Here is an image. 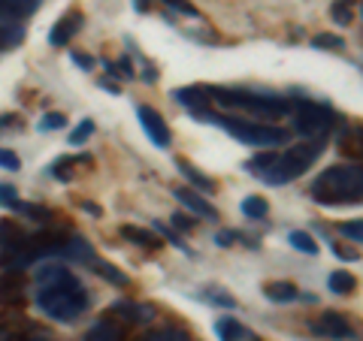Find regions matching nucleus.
<instances>
[{"label":"nucleus","mask_w":363,"mask_h":341,"mask_svg":"<svg viewBox=\"0 0 363 341\" xmlns=\"http://www.w3.org/2000/svg\"><path fill=\"white\" fill-rule=\"evenodd\" d=\"M0 341H13V329L4 326V323H0Z\"/></svg>","instance_id":"49530a36"},{"label":"nucleus","mask_w":363,"mask_h":341,"mask_svg":"<svg viewBox=\"0 0 363 341\" xmlns=\"http://www.w3.org/2000/svg\"><path fill=\"white\" fill-rule=\"evenodd\" d=\"M64 124H67L64 112H45V115L40 118V124H37V130H43V133H52V130H61Z\"/></svg>","instance_id":"7c9ffc66"},{"label":"nucleus","mask_w":363,"mask_h":341,"mask_svg":"<svg viewBox=\"0 0 363 341\" xmlns=\"http://www.w3.org/2000/svg\"><path fill=\"white\" fill-rule=\"evenodd\" d=\"M79 206H82L85 212H91V214H100V209L94 206V202H79Z\"/></svg>","instance_id":"3c124183"},{"label":"nucleus","mask_w":363,"mask_h":341,"mask_svg":"<svg viewBox=\"0 0 363 341\" xmlns=\"http://www.w3.org/2000/svg\"><path fill=\"white\" fill-rule=\"evenodd\" d=\"M321 151H324V142L321 139H309V142L291 145L285 154L276 157V163H272L260 178H264L269 187H281V185H288V181L300 178L306 169H309L318 161V157H321Z\"/></svg>","instance_id":"39448f33"},{"label":"nucleus","mask_w":363,"mask_h":341,"mask_svg":"<svg viewBox=\"0 0 363 341\" xmlns=\"http://www.w3.org/2000/svg\"><path fill=\"white\" fill-rule=\"evenodd\" d=\"M179 173L185 175V178L191 181V185H194V187L206 190V193H215V181H212V178H206V175L200 173V169H194V166H191L188 161H179Z\"/></svg>","instance_id":"4be33fe9"},{"label":"nucleus","mask_w":363,"mask_h":341,"mask_svg":"<svg viewBox=\"0 0 363 341\" xmlns=\"http://www.w3.org/2000/svg\"><path fill=\"white\" fill-rule=\"evenodd\" d=\"M330 251L339 257V260H345V263H354V260H360V251H354V248H342V245H330Z\"/></svg>","instance_id":"ea45409f"},{"label":"nucleus","mask_w":363,"mask_h":341,"mask_svg":"<svg viewBox=\"0 0 363 341\" xmlns=\"http://www.w3.org/2000/svg\"><path fill=\"white\" fill-rule=\"evenodd\" d=\"M309 193L321 206H357V202H363V163L327 166L312 181Z\"/></svg>","instance_id":"f03ea898"},{"label":"nucleus","mask_w":363,"mask_h":341,"mask_svg":"<svg viewBox=\"0 0 363 341\" xmlns=\"http://www.w3.org/2000/svg\"><path fill=\"white\" fill-rule=\"evenodd\" d=\"M70 58H73V64H76V67H82V70H91V67H94V58H91V54L70 52Z\"/></svg>","instance_id":"c03bdc74"},{"label":"nucleus","mask_w":363,"mask_h":341,"mask_svg":"<svg viewBox=\"0 0 363 341\" xmlns=\"http://www.w3.org/2000/svg\"><path fill=\"white\" fill-rule=\"evenodd\" d=\"M339 233H342L345 238H351V242L363 245V221H342L339 224Z\"/></svg>","instance_id":"72a5a7b5"},{"label":"nucleus","mask_w":363,"mask_h":341,"mask_svg":"<svg viewBox=\"0 0 363 341\" xmlns=\"http://www.w3.org/2000/svg\"><path fill=\"white\" fill-rule=\"evenodd\" d=\"M206 299H209V302H215V305H224V308H233V305H236L230 296H221L218 290H206Z\"/></svg>","instance_id":"37998d69"},{"label":"nucleus","mask_w":363,"mask_h":341,"mask_svg":"<svg viewBox=\"0 0 363 341\" xmlns=\"http://www.w3.org/2000/svg\"><path fill=\"white\" fill-rule=\"evenodd\" d=\"M330 16H333L336 25H351V0H336Z\"/></svg>","instance_id":"f704fd0d"},{"label":"nucleus","mask_w":363,"mask_h":341,"mask_svg":"<svg viewBox=\"0 0 363 341\" xmlns=\"http://www.w3.org/2000/svg\"><path fill=\"white\" fill-rule=\"evenodd\" d=\"M85 341H124V326L118 320H112L106 314L100 323H94L85 333Z\"/></svg>","instance_id":"2eb2a0df"},{"label":"nucleus","mask_w":363,"mask_h":341,"mask_svg":"<svg viewBox=\"0 0 363 341\" xmlns=\"http://www.w3.org/2000/svg\"><path fill=\"white\" fill-rule=\"evenodd\" d=\"M173 197H176L185 209H191L194 214H200V218H209V221H218V218H221L218 209H215L206 197H200L197 190H191V187H176V190H173Z\"/></svg>","instance_id":"9d476101"},{"label":"nucleus","mask_w":363,"mask_h":341,"mask_svg":"<svg viewBox=\"0 0 363 341\" xmlns=\"http://www.w3.org/2000/svg\"><path fill=\"white\" fill-rule=\"evenodd\" d=\"M121 236L128 238V242H136L140 248H149V251H155V248H161V236H157L155 230H143V226H130V224H124V226H121Z\"/></svg>","instance_id":"f3484780"},{"label":"nucleus","mask_w":363,"mask_h":341,"mask_svg":"<svg viewBox=\"0 0 363 341\" xmlns=\"http://www.w3.org/2000/svg\"><path fill=\"white\" fill-rule=\"evenodd\" d=\"M33 9H37V0H0V18L4 21L28 18Z\"/></svg>","instance_id":"a211bd4d"},{"label":"nucleus","mask_w":363,"mask_h":341,"mask_svg":"<svg viewBox=\"0 0 363 341\" xmlns=\"http://www.w3.org/2000/svg\"><path fill=\"white\" fill-rule=\"evenodd\" d=\"M315 329V335H324V338H348L351 335V326L342 314H336V311H327L321 314L318 320L312 323Z\"/></svg>","instance_id":"f8f14e48"},{"label":"nucleus","mask_w":363,"mask_h":341,"mask_svg":"<svg viewBox=\"0 0 363 341\" xmlns=\"http://www.w3.org/2000/svg\"><path fill=\"white\" fill-rule=\"evenodd\" d=\"M33 290L37 308L58 323H73L88 308V293L67 266L43 263L33 275Z\"/></svg>","instance_id":"f257e3e1"},{"label":"nucleus","mask_w":363,"mask_h":341,"mask_svg":"<svg viewBox=\"0 0 363 341\" xmlns=\"http://www.w3.org/2000/svg\"><path fill=\"white\" fill-rule=\"evenodd\" d=\"M242 214H245V218H252V221L267 218V214H269V202L264 197H245L242 200Z\"/></svg>","instance_id":"a878e982"},{"label":"nucleus","mask_w":363,"mask_h":341,"mask_svg":"<svg viewBox=\"0 0 363 341\" xmlns=\"http://www.w3.org/2000/svg\"><path fill=\"white\" fill-rule=\"evenodd\" d=\"M294 127H297V133H303L306 139H318V136H324L333 127V112L321 103L303 100V103L294 109Z\"/></svg>","instance_id":"423d86ee"},{"label":"nucleus","mask_w":363,"mask_h":341,"mask_svg":"<svg viewBox=\"0 0 363 341\" xmlns=\"http://www.w3.org/2000/svg\"><path fill=\"white\" fill-rule=\"evenodd\" d=\"M264 296L269 302H294L300 296V290L294 287L291 281H269V284H264Z\"/></svg>","instance_id":"aec40b11"},{"label":"nucleus","mask_w":363,"mask_h":341,"mask_svg":"<svg viewBox=\"0 0 363 341\" xmlns=\"http://www.w3.org/2000/svg\"><path fill=\"white\" fill-rule=\"evenodd\" d=\"M25 238L28 233L16 221H9V218L0 221V269H9V263L18 257L21 245H25Z\"/></svg>","instance_id":"0eeeda50"},{"label":"nucleus","mask_w":363,"mask_h":341,"mask_svg":"<svg viewBox=\"0 0 363 341\" xmlns=\"http://www.w3.org/2000/svg\"><path fill=\"white\" fill-rule=\"evenodd\" d=\"M215 333H218L221 341H242V338H248V329L236 320V317H221V320L215 323Z\"/></svg>","instance_id":"412c9836"},{"label":"nucleus","mask_w":363,"mask_h":341,"mask_svg":"<svg viewBox=\"0 0 363 341\" xmlns=\"http://www.w3.org/2000/svg\"><path fill=\"white\" fill-rule=\"evenodd\" d=\"M164 4L173 9V13H182V16H188V18H200L197 6H191V0H164Z\"/></svg>","instance_id":"e433bc0d"},{"label":"nucleus","mask_w":363,"mask_h":341,"mask_svg":"<svg viewBox=\"0 0 363 341\" xmlns=\"http://www.w3.org/2000/svg\"><path fill=\"white\" fill-rule=\"evenodd\" d=\"M61 254L67 260H73V263H85V266H91L97 260L94 248H91V242H88V238H82V236H70V238H67V245H64Z\"/></svg>","instance_id":"4468645a"},{"label":"nucleus","mask_w":363,"mask_h":341,"mask_svg":"<svg viewBox=\"0 0 363 341\" xmlns=\"http://www.w3.org/2000/svg\"><path fill=\"white\" fill-rule=\"evenodd\" d=\"M140 341H191V335L179 326H164V329H155V333L143 335Z\"/></svg>","instance_id":"bb28decb"},{"label":"nucleus","mask_w":363,"mask_h":341,"mask_svg":"<svg viewBox=\"0 0 363 341\" xmlns=\"http://www.w3.org/2000/svg\"><path fill=\"white\" fill-rule=\"evenodd\" d=\"M212 94V103H221L227 109H240L248 112L255 118H264V121H276V118H285L291 112V103L281 100L276 94H260V91H245V88H209Z\"/></svg>","instance_id":"20e7f679"},{"label":"nucleus","mask_w":363,"mask_h":341,"mask_svg":"<svg viewBox=\"0 0 363 341\" xmlns=\"http://www.w3.org/2000/svg\"><path fill=\"white\" fill-rule=\"evenodd\" d=\"M79 28H82V13H79V9H70L67 16H61L58 21H55V28L49 33V42L55 45V49H61V45H67L76 37Z\"/></svg>","instance_id":"1a4fd4ad"},{"label":"nucleus","mask_w":363,"mask_h":341,"mask_svg":"<svg viewBox=\"0 0 363 341\" xmlns=\"http://www.w3.org/2000/svg\"><path fill=\"white\" fill-rule=\"evenodd\" d=\"M288 242L297 248V251H303V254H312V257L318 254V242H315L309 233H303V230H294V233L288 236Z\"/></svg>","instance_id":"c756f323"},{"label":"nucleus","mask_w":363,"mask_h":341,"mask_svg":"<svg viewBox=\"0 0 363 341\" xmlns=\"http://www.w3.org/2000/svg\"><path fill=\"white\" fill-rule=\"evenodd\" d=\"M100 88L112 91V94H121V88H118V85H112V82H106V79H100Z\"/></svg>","instance_id":"09e8293b"},{"label":"nucleus","mask_w":363,"mask_h":341,"mask_svg":"<svg viewBox=\"0 0 363 341\" xmlns=\"http://www.w3.org/2000/svg\"><path fill=\"white\" fill-rule=\"evenodd\" d=\"M0 202H4L6 209H13L16 202H18V197H16V187H13V185H0Z\"/></svg>","instance_id":"a19ab883"},{"label":"nucleus","mask_w":363,"mask_h":341,"mask_svg":"<svg viewBox=\"0 0 363 341\" xmlns=\"http://www.w3.org/2000/svg\"><path fill=\"white\" fill-rule=\"evenodd\" d=\"M312 45L315 49H345V40L336 33H318V37H312Z\"/></svg>","instance_id":"2f4dec72"},{"label":"nucleus","mask_w":363,"mask_h":341,"mask_svg":"<svg viewBox=\"0 0 363 341\" xmlns=\"http://www.w3.org/2000/svg\"><path fill=\"white\" fill-rule=\"evenodd\" d=\"M236 238H240V233H233V230H218V233H215V242H218L221 248H230Z\"/></svg>","instance_id":"79ce46f5"},{"label":"nucleus","mask_w":363,"mask_h":341,"mask_svg":"<svg viewBox=\"0 0 363 341\" xmlns=\"http://www.w3.org/2000/svg\"><path fill=\"white\" fill-rule=\"evenodd\" d=\"M0 166H4V169H9V173H16V169H21L18 154H16V151H6V149H0Z\"/></svg>","instance_id":"58836bf2"},{"label":"nucleus","mask_w":363,"mask_h":341,"mask_svg":"<svg viewBox=\"0 0 363 341\" xmlns=\"http://www.w3.org/2000/svg\"><path fill=\"white\" fill-rule=\"evenodd\" d=\"M21 40H25V28L13 25V21H4V25H0V52L9 49V45H18Z\"/></svg>","instance_id":"c85d7f7f"},{"label":"nucleus","mask_w":363,"mask_h":341,"mask_svg":"<svg viewBox=\"0 0 363 341\" xmlns=\"http://www.w3.org/2000/svg\"><path fill=\"white\" fill-rule=\"evenodd\" d=\"M194 118L203 121V124H215L240 139L245 145H255V149H276V145H285L291 139V133L285 127H272V124H255L248 118H236V115H221V112H194Z\"/></svg>","instance_id":"7ed1b4c3"},{"label":"nucleus","mask_w":363,"mask_h":341,"mask_svg":"<svg viewBox=\"0 0 363 341\" xmlns=\"http://www.w3.org/2000/svg\"><path fill=\"white\" fill-rule=\"evenodd\" d=\"M85 161H88V157H61V161H55V163L49 166V173L58 178V181H70V178H73L70 169H73L76 163H85Z\"/></svg>","instance_id":"cd10ccee"},{"label":"nucleus","mask_w":363,"mask_h":341,"mask_svg":"<svg viewBox=\"0 0 363 341\" xmlns=\"http://www.w3.org/2000/svg\"><path fill=\"white\" fill-rule=\"evenodd\" d=\"M143 82H149V85L155 82V70H152L149 64H145V70H143Z\"/></svg>","instance_id":"de8ad7c7"},{"label":"nucleus","mask_w":363,"mask_h":341,"mask_svg":"<svg viewBox=\"0 0 363 341\" xmlns=\"http://www.w3.org/2000/svg\"><path fill=\"white\" fill-rule=\"evenodd\" d=\"M169 221H173V226H176V230H185V233H191V230H194V226H197L194 214H188V212H176V214H173V218H169Z\"/></svg>","instance_id":"4c0bfd02"},{"label":"nucleus","mask_w":363,"mask_h":341,"mask_svg":"<svg viewBox=\"0 0 363 341\" xmlns=\"http://www.w3.org/2000/svg\"><path fill=\"white\" fill-rule=\"evenodd\" d=\"M327 287H330V293H339V296H345V293H351L357 287V281H354V275L351 272H333L330 278H327Z\"/></svg>","instance_id":"b1692460"},{"label":"nucleus","mask_w":363,"mask_h":341,"mask_svg":"<svg viewBox=\"0 0 363 341\" xmlns=\"http://www.w3.org/2000/svg\"><path fill=\"white\" fill-rule=\"evenodd\" d=\"M133 6H136V13H145V9H149V0H133Z\"/></svg>","instance_id":"8fccbe9b"},{"label":"nucleus","mask_w":363,"mask_h":341,"mask_svg":"<svg viewBox=\"0 0 363 341\" xmlns=\"http://www.w3.org/2000/svg\"><path fill=\"white\" fill-rule=\"evenodd\" d=\"M112 314H128L124 320H136V323H149L152 317H155V308L152 305H136V302H118V305H112Z\"/></svg>","instance_id":"6ab92c4d"},{"label":"nucleus","mask_w":363,"mask_h":341,"mask_svg":"<svg viewBox=\"0 0 363 341\" xmlns=\"http://www.w3.org/2000/svg\"><path fill=\"white\" fill-rule=\"evenodd\" d=\"M173 100H176V103H182L185 109H191V112H203V109H209L212 94H209L206 85H188V88H176Z\"/></svg>","instance_id":"9b49d317"},{"label":"nucleus","mask_w":363,"mask_h":341,"mask_svg":"<svg viewBox=\"0 0 363 341\" xmlns=\"http://www.w3.org/2000/svg\"><path fill=\"white\" fill-rule=\"evenodd\" d=\"M155 233H157V236H164V238H169V245L182 248V251H185V254H191V248H188L185 242H182L179 236H176V230H173V226H167V224H161V221H155Z\"/></svg>","instance_id":"473e14b6"},{"label":"nucleus","mask_w":363,"mask_h":341,"mask_svg":"<svg viewBox=\"0 0 363 341\" xmlns=\"http://www.w3.org/2000/svg\"><path fill=\"white\" fill-rule=\"evenodd\" d=\"M91 133H94V121H91V118H85V121H79V127L70 133V145H82L85 139H88V136Z\"/></svg>","instance_id":"c9c22d12"},{"label":"nucleus","mask_w":363,"mask_h":341,"mask_svg":"<svg viewBox=\"0 0 363 341\" xmlns=\"http://www.w3.org/2000/svg\"><path fill=\"white\" fill-rule=\"evenodd\" d=\"M136 118H140L145 136H149V139L157 145V149H169V142H173V133H169L167 121L157 115L152 106H136Z\"/></svg>","instance_id":"6e6552de"},{"label":"nucleus","mask_w":363,"mask_h":341,"mask_svg":"<svg viewBox=\"0 0 363 341\" xmlns=\"http://www.w3.org/2000/svg\"><path fill=\"white\" fill-rule=\"evenodd\" d=\"M21 293H25L21 272H4V275H0V305L21 302Z\"/></svg>","instance_id":"dca6fc26"},{"label":"nucleus","mask_w":363,"mask_h":341,"mask_svg":"<svg viewBox=\"0 0 363 341\" xmlns=\"http://www.w3.org/2000/svg\"><path fill=\"white\" fill-rule=\"evenodd\" d=\"M336 142L354 163H363V124H348V127L336 136Z\"/></svg>","instance_id":"ddd939ff"},{"label":"nucleus","mask_w":363,"mask_h":341,"mask_svg":"<svg viewBox=\"0 0 363 341\" xmlns=\"http://www.w3.org/2000/svg\"><path fill=\"white\" fill-rule=\"evenodd\" d=\"M276 157H279V151L276 149H267V151H260V154H255L252 161H245V169L248 173H257V175H264L267 169L276 163Z\"/></svg>","instance_id":"393cba45"},{"label":"nucleus","mask_w":363,"mask_h":341,"mask_svg":"<svg viewBox=\"0 0 363 341\" xmlns=\"http://www.w3.org/2000/svg\"><path fill=\"white\" fill-rule=\"evenodd\" d=\"M18 124V115H0V130H9Z\"/></svg>","instance_id":"a18cd8bd"},{"label":"nucleus","mask_w":363,"mask_h":341,"mask_svg":"<svg viewBox=\"0 0 363 341\" xmlns=\"http://www.w3.org/2000/svg\"><path fill=\"white\" fill-rule=\"evenodd\" d=\"M91 266H94V272H97L100 278H106L109 284H116V287H128V284H130V278L124 275V272H118V269L112 266V263H104V260H100V257H97Z\"/></svg>","instance_id":"5701e85b"}]
</instances>
